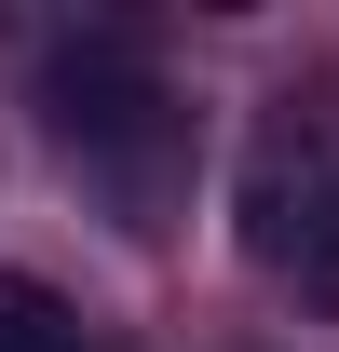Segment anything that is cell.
I'll return each mask as SVG.
<instances>
[{"mask_svg":"<svg viewBox=\"0 0 339 352\" xmlns=\"http://www.w3.org/2000/svg\"><path fill=\"white\" fill-rule=\"evenodd\" d=\"M245 258L285 271L298 311H339V176L298 149V135H271L245 163Z\"/></svg>","mask_w":339,"mask_h":352,"instance_id":"obj_1","label":"cell"},{"mask_svg":"<svg viewBox=\"0 0 339 352\" xmlns=\"http://www.w3.org/2000/svg\"><path fill=\"white\" fill-rule=\"evenodd\" d=\"M41 109H54V135L82 149V163H123V176H150V149H163V82L136 68L123 41H82V54H54L41 68Z\"/></svg>","mask_w":339,"mask_h":352,"instance_id":"obj_2","label":"cell"},{"mask_svg":"<svg viewBox=\"0 0 339 352\" xmlns=\"http://www.w3.org/2000/svg\"><path fill=\"white\" fill-rule=\"evenodd\" d=\"M0 352H68V298L28 285V271H0Z\"/></svg>","mask_w":339,"mask_h":352,"instance_id":"obj_3","label":"cell"}]
</instances>
